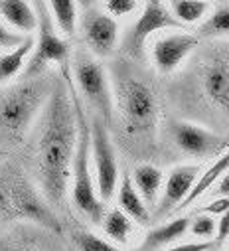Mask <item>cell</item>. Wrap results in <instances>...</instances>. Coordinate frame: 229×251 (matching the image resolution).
Segmentation results:
<instances>
[{
	"label": "cell",
	"instance_id": "obj_1",
	"mask_svg": "<svg viewBox=\"0 0 229 251\" xmlns=\"http://www.w3.org/2000/svg\"><path fill=\"white\" fill-rule=\"evenodd\" d=\"M36 170L46 200L62 206L71 184V166L77 151V111L68 79H55L51 95L38 119Z\"/></svg>",
	"mask_w": 229,
	"mask_h": 251
},
{
	"label": "cell",
	"instance_id": "obj_2",
	"mask_svg": "<svg viewBox=\"0 0 229 251\" xmlns=\"http://www.w3.org/2000/svg\"><path fill=\"white\" fill-rule=\"evenodd\" d=\"M51 89L46 77H22L20 83L0 89V149H14L26 141Z\"/></svg>",
	"mask_w": 229,
	"mask_h": 251
},
{
	"label": "cell",
	"instance_id": "obj_3",
	"mask_svg": "<svg viewBox=\"0 0 229 251\" xmlns=\"http://www.w3.org/2000/svg\"><path fill=\"white\" fill-rule=\"evenodd\" d=\"M114 111L129 137L152 141L158 127V99L148 81L127 66H117L113 74Z\"/></svg>",
	"mask_w": 229,
	"mask_h": 251
},
{
	"label": "cell",
	"instance_id": "obj_4",
	"mask_svg": "<svg viewBox=\"0 0 229 251\" xmlns=\"http://www.w3.org/2000/svg\"><path fill=\"white\" fill-rule=\"evenodd\" d=\"M75 111H77V125H79V137H77V151L71 166V202L73 206L93 224L103 222L107 210L105 202L101 200L97 192V182L93 172V160H91V121H87V115L79 103V91L69 75H66Z\"/></svg>",
	"mask_w": 229,
	"mask_h": 251
},
{
	"label": "cell",
	"instance_id": "obj_5",
	"mask_svg": "<svg viewBox=\"0 0 229 251\" xmlns=\"http://www.w3.org/2000/svg\"><path fill=\"white\" fill-rule=\"evenodd\" d=\"M0 220H26L51 231H62L60 220L47 206V200L18 170L0 172Z\"/></svg>",
	"mask_w": 229,
	"mask_h": 251
},
{
	"label": "cell",
	"instance_id": "obj_6",
	"mask_svg": "<svg viewBox=\"0 0 229 251\" xmlns=\"http://www.w3.org/2000/svg\"><path fill=\"white\" fill-rule=\"evenodd\" d=\"M36 14H38V28H36V40H34V51L28 59V64L22 72L24 79L42 75L47 68L60 66L66 68L71 61V48L69 42L57 34V26L53 22L51 12L47 10L46 0H32Z\"/></svg>",
	"mask_w": 229,
	"mask_h": 251
},
{
	"label": "cell",
	"instance_id": "obj_7",
	"mask_svg": "<svg viewBox=\"0 0 229 251\" xmlns=\"http://www.w3.org/2000/svg\"><path fill=\"white\" fill-rule=\"evenodd\" d=\"M73 83L77 91H81L83 99L95 109V117L105 121L107 125L114 115V97H113V81L109 79L99 57H95L89 50H77L73 53Z\"/></svg>",
	"mask_w": 229,
	"mask_h": 251
},
{
	"label": "cell",
	"instance_id": "obj_8",
	"mask_svg": "<svg viewBox=\"0 0 229 251\" xmlns=\"http://www.w3.org/2000/svg\"><path fill=\"white\" fill-rule=\"evenodd\" d=\"M91 160H93V172L97 182V192L101 200L107 204L114 198L117 188L121 182V170L117 160V151L111 141L107 123L99 117H93L91 121Z\"/></svg>",
	"mask_w": 229,
	"mask_h": 251
},
{
	"label": "cell",
	"instance_id": "obj_9",
	"mask_svg": "<svg viewBox=\"0 0 229 251\" xmlns=\"http://www.w3.org/2000/svg\"><path fill=\"white\" fill-rule=\"evenodd\" d=\"M184 30V26L172 14L170 6H166L164 0H146L142 14L137 18L133 28L125 38V50L133 57H140L148 38L162 30Z\"/></svg>",
	"mask_w": 229,
	"mask_h": 251
},
{
	"label": "cell",
	"instance_id": "obj_10",
	"mask_svg": "<svg viewBox=\"0 0 229 251\" xmlns=\"http://www.w3.org/2000/svg\"><path fill=\"white\" fill-rule=\"evenodd\" d=\"M200 89L211 107L229 117V51H217L206 59L200 72Z\"/></svg>",
	"mask_w": 229,
	"mask_h": 251
},
{
	"label": "cell",
	"instance_id": "obj_11",
	"mask_svg": "<svg viewBox=\"0 0 229 251\" xmlns=\"http://www.w3.org/2000/svg\"><path fill=\"white\" fill-rule=\"evenodd\" d=\"M172 139L176 147L192 156V158H209V156H221L225 141L215 135L213 131L200 127L190 121H176L172 123Z\"/></svg>",
	"mask_w": 229,
	"mask_h": 251
},
{
	"label": "cell",
	"instance_id": "obj_12",
	"mask_svg": "<svg viewBox=\"0 0 229 251\" xmlns=\"http://www.w3.org/2000/svg\"><path fill=\"white\" fill-rule=\"evenodd\" d=\"M198 176H200L198 164H180L172 168L164 180V190L154 208V218H168L178 214V210L190 196Z\"/></svg>",
	"mask_w": 229,
	"mask_h": 251
},
{
	"label": "cell",
	"instance_id": "obj_13",
	"mask_svg": "<svg viewBox=\"0 0 229 251\" xmlns=\"http://www.w3.org/2000/svg\"><path fill=\"white\" fill-rule=\"evenodd\" d=\"M81 34L87 50L95 57H109L119 42V24L109 12L91 8L81 18Z\"/></svg>",
	"mask_w": 229,
	"mask_h": 251
},
{
	"label": "cell",
	"instance_id": "obj_14",
	"mask_svg": "<svg viewBox=\"0 0 229 251\" xmlns=\"http://www.w3.org/2000/svg\"><path fill=\"white\" fill-rule=\"evenodd\" d=\"M200 38L190 32H174L162 36L152 46V64L160 74H172L176 72L184 61L190 57V53L198 48Z\"/></svg>",
	"mask_w": 229,
	"mask_h": 251
},
{
	"label": "cell",
	"instance_id": "obj_15",
	"mask_svg": "<svg viewBox=\"0 0 229 251\" xmlns=\"http://www.w3.org/2000/svg\"><path fill=\"white\" fill-rule=\"evenodd\" d=\"M190 216H176L156 226L144 235L140 251H162L170 245L180 243V239L186 237V233L190 231Z\"/></svg>",
	"mask_w": 229,
	"mask_h": 251
},
{
	"label": "cell",
	"instance_id": "obj_16",
	"mask_svg": "<svg viewBox=\"0 0 229 251\" xmlns=\"http://www.w3.org/2000/svg\"><path fill=\"white\" fill-rule=\"evenodd\" d=\"M117 208H121L135 224L138 226H148L152 222V212L138 194V190L133 184L131 174H123L119 188H117Z\"/></svg>",
	"mask_w": 229,
	"mask_h": 251
},
{
	"label": "cell",
	"instance_id": "obj_17",
	"mask_svg": "<svg viewBox=\"0 0 229 251\" xmlns=\"http://www.w3.org/2000/svg\"><path fill=\"white\" fill-rule=\"evenodd\" d=\"M0 18L24 36H30L38 28V14L30 0H0Z\"/></svg>",
	"mask_w": 229,
	"mask_h": 251
},
{
	"label": "cell",
	"instance_id": "obj_18",
	"mask_svg": "<svg viewBox=\"0 0 229 251\" xmlns=\"http://www.w3.org/2000/svg\"><path fill=\"white\" fill-rule=\"evenodd\" d=\"M131 178H133V184L138 190V194L146 202V206L148 208H156V204H158V200L162 196V190H164V180H166L164 172L158 166L144 162V164H138L133 170Z\"/></svg>",
	"mask_w": 229,
	"mask_h": 251
},
{
	"label": "cell",
	"instance_id": "obj_19",
	"mask_svg": "<svg viewBox=\"0 0 229 251\" xmlns=\"http://www.w3.org/2000/svg\"><path fill=\"white\" fill-rule=\"evenodd\" d=\"M225 172H229V151L223 152L221 156H217L204 172H200V176H198V180H196V184H194V188H192L190 196L186 198V202L182 204L180 210L190 208V206L196 204L200 198H204L206 194H209V190L217 184V180H219ZM180 210H178V212H180Z\"/></svg>",
	"mask_w": 229,
	"mask_h": 251
},
{
	"label": "cell",
	"instance_id": "obj_20",
	"mask_svg": "<svg viewBox=\"0 0 229 251\" xmlns=\"http://www.w3.org/2000/svg\"><path fill=\"white\" fill-rule=\"evenodd\" d=\"M101 229H103L107 239H111L113 243L125 247V245H129L133 241L137 224L121 208H111V210H107V214H105V218L101 222Z\"/></svg>",
	"mask_w": 229,
	"mask_h": 251
},
{
	"label": "cell",
	"instance_id": "obj_21",
	"mask_svg": "<svg viewBox=\"0 0 229 251\" xmlns=\"http://www.w3.org/2000/svg\"><path fill=\"white\" fill-rule=\"evenodd\" d=\"M32 50H34V40L32 36H28L24 44L0 55V87L24 72L28 59L32 55Z\"/></svg>",
	"mask_w": 229,
	"mask_h": 251
},
{
	"label": "cell",
	"instance_id": "obj_22",
	"mask_svg": "<svg viewBox=\"0 0 229 251\" xmlns=\"http://www.w3.org/2000/svg\"><path fill=\"white\" fill-rule=\"evenodd\" d=\"M57 30L73 36L77 28V0H46Z\"/></svg>",
	"mask_w": 229,
	"mask_h": 251
},
{
	"label": "cell",
	"instance_id": "obj_23",
	"mask_svg": "<svg viewBox=\"0 0 229 251\" xmlns=\"http://www.w3.org/2000/svg\"><path fill=\"white\" fill-rule=\"evenodd\" d=\"M168 6L182 26L200 22L209 10L207 0H168Z\"/></svg>",
	"mask_w": 229,
	"mask_h": 251
},
{
	"label": "cell",
	"instance_id": "obj_24",
	"mask_svg": "<svg viewBox=\"0 0 229 251\" xmlns=\"http://www.w3.org/2000/svg\"><path fill=\"white\" fill-rule=\"evenodd\" d=\"M77 251H125L121 245L113 243L111 239L107 237H101L93 231H87V229H79L71 235Z\"/></svg>",
	"mask_w": 229,
	"mask_h": 251
},
{
	"label": "cell",
	"instance_id": "obj_25",
	"mask_svg": "<svg viewBox=\"0 0 229 251\" xmlns=\"http://www.w3.org/2000/svg\"><path fill=\"white\" fill-rule=\"evenodd\" d=\"M227 34H229V4L213 10L209 18L200 26V36L204 38H221Z\"/></svg>",
	"mask_w": 229,
	"mask_h": 251
},
{
	"label": "cell",
	"instance_id": "obj_26",
	"mask_svg": "<svg viewBox=\"0 0 229 251\" xmlns=\"http://www.w3.org/2000/svg\"><path fill=\"white\" fill-rule=\"evenodd\" d=\"M215 231H217V218L209 214H196L190 220V231L198 241H215Z\"/></svg>",
	"mask_w": 229,
	"mask_h": 251
},
{
	"label": "cell",
	"instance_id": "obj_27",
	"mask_svg": "<svg viewBox=\"0 0 229 251\" xmlns=\"http://www.w3.org/2000/svg\"><path fill=\"white\" fill-rule=\"evenodd\" d=\"M26 38L28 36H24V34H20V32H16V30L4 26V24H0V50H4V51L14 50L20 44H24Z\"/></svg>",
	"mask_w": 229,
	"mask_h": 251
},
{
	"label": "cell",
	"instance_id": "obj_28",
	"mask_svg": "<svg viewBox=\"0 0 229 251\" xmlns=\"http://www.w3.org/2000/svg\"><path fill=\"white\" fill-rule=\"evenodd\" d=\"M105 8L113 18L129 16L137 10V0H105Z\"/></svg>",
	"mask_w": 229,
	"mask_h": 251
},
{
	"label": "cell",
	"instance_id": "obj_29",
	"mask_svg": "<svg viewBox=\"0 0 229 251\" xmlns=\"http://www.w3.org/2000/svg\"><path fill=\"white\" fill-rule=\"evenodd\" d=\"M213 245H219L217 241H184V243H176V245H170L162 251H206Z\"/></svg>",
	"mask_w": 229,
	"mask_h": 251
},
{
	"label": "cell",
	"instance_id": "obj_30",
	"mask_svg": "<svg viewBox=\"0 0 229 251\" xmlns=\"http://www.w3.org/2000/svg\"><path fill=\"white\" fill-rule=\"evenodd\" d=\"M227 210H229V198H211V202H207L200 212L209 214V216H213V218H219V216H223Z\"/></svg>",
	"mask_w": 229,
	"mask_h": 251
},
{
	"label": "cell",
	"instance_id": "obj_31",
	"mask_svg": "<svg viewBox=\"0 0 229 251\" xmlns=\"http://www.w3.org/2000/svg\"><path fill=\"white\" fill-rule=\"evenodd\" d=\"M209 198H229V172H225L209 190Z\"/></svg>",
	"mask_w": 229,
	"mask_h": 251
},
{
	"label": "cell",
	"instance_id": "obj_32",
	"mask_svg": "<svg viewBox=\"0 0 229 251\" xmlns=\"http://www.w3.org/2000/svg\"><path fill=\"white\" fill-rule=\"evenodd\" d=\"M227 237H229V210H227L223 216H219V218H217L215 241L221 245V243H225V241H227Z\"/></svg>",
	"mask_w": 229,
	"mask_h": 251
},
{
	"label": "cell",
	"instance_id": "obj_33",
	"mask_svg": "<svg viewBox=\"0 0 229 251\" xmlns=\"http://www.w3.org/2000/svg\"><path fill=\"white\" fill-rule=\"evenodd\" d=\"M0 251H42L30 245H20V243H2L0 245Z\"/></svg>",
	"mask_w": 229,
	"mask_h": 251
},
{
	"label": "cell",
	"instance_id": "obj_34",
	"mask_svg": "<svg viewBox=\"0 0 229 251\" xmlns=\"http://www.w3.org/2000/svg\"><path fill=\"white\" fill-rule=\"evenodd\" d=\"M77 2H79V6H81L83 10H91V8H95L97 0H77Z\"/></svg>",
	"mask_w": 229,
	"mask_h": 251
},
{
	"label": "cell",
	"instance_id": "obj_35",
	"mask_svg": "<svg viewBox=\"0 0 229 251\" xmlns=\"http://www.w3.org/2000/svg\"><path fill=\"white\" fill-rule=\"evenodd\" d=\"M206 251H225L221 245H213V247H209V249H206Z\"/></svg>",
	"mask_w": 229,
	"mask_h": 251
},
{
	"label": "cell",
	"instance_id": "obj_36",
	"mask_svg": "<svg viewBox=\"0 0 229 251\" xmlns=\"http://www.w3.org/2000/svg\"><path fill=\"white\" fill-rule=\"evenodd\" d=\"M227 241H229V237H227Z\"/></svg>",
	"mask_w": 229,
	"mask_h": 251
},
{
	"label": "cell",
	"instance_id": "obj_37",
	"mask_svg": "<svg viewBox=\"0 0 229 251\" xmlns=\"http://www.w3.org/2000/svg\"><path fill=\"white\" fill-rule=\"evenodd\" d=\"M227 2H229V0H227Z\"/></svg>",
	"mask_w": 229,
	"mask_h": 251
}]
</instances>
